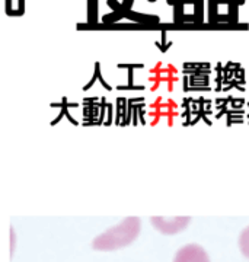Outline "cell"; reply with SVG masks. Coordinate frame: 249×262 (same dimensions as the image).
<instances>
[{
	"label": "cell",
	"mask_w": 249,
	"mask_h": 262,
	"mask_svg": "<svg viewBox=\"0 0 249 262\" xmlns=\"http://www.w3.org/2000/svg\"><path fill=\"white\" fill-rule=\"evenodd\" d=\"M141 222L138 217H126L120 225L112 226L93 239L92 248L101 252H111L131 245L140 234Z\"/></svg>",
	"instance_id": "obj_1"
},
{
	"label": "cell",
	"mask_w": 249,
	"mask_h": 262,
	"mask_svg": "<svg viewBox=\"0 0 249 262\" xmlns=\"http://www.w3.org/2000/svg\"><path fill=\"white\" fill-rule=\"evenodd\" d=\"M150 222L160 233L175 234L188 227L191 217H152Z\"/></svg>",
	"instance_id": "obj_2"
},
{
	"label": "cell",
	"mask_w": 249,
	"mask_h": 262,
	"mask_svg": "<svg viewBox=\"0 0 249 262\" xmlns=\"http://www.w3.org/2000/svg\"><path fill=\"white\" fill-rule=\"evenodd\" d=\"M172 262H210V256L203 246L190 244L178 249Z\"/></svg>",
	"instance_id": "obj_3"
},
{
	"label": "cell",
	"mask_w": 249,
	"mask_h": 262,
	"mask_svg": "<svg viewBox=\"0 0 249 262\" xmlns=\"http://www.w3.org/2000/svg\"><path fill=\"white\" fill-rule=\"evenodd\" d=\"M239 249L240 253L249 259V226H246L239 234Z\"/></svg>",
	"instance_id": "obj_4"
}]
</instances>
